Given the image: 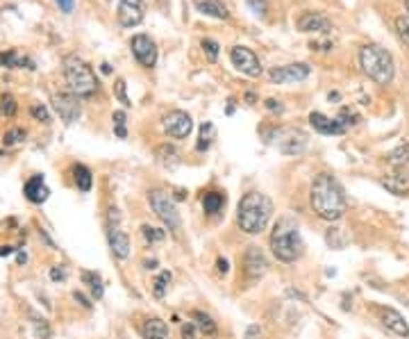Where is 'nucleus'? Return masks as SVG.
I'll list each match as a JSON object with an SVG mask.
<instances>
[{"label":"nucleus","mask_w":409,"mask_h":339,"mask_svg":"<svg viewBox=\"0 0 409 339\" xmlns=\"http://www.w3.org/2000/svg\"><path fill=\"white\" fill-rule=\"evenodd\" d=\"M309 199H311L314 212L323 218V221H339L348 210V201H346V194H343V187L335 176H330V173H318L314 178Z\"/></svg>","instance_id":"nucleus-1"},{"label":"nucleus","mask_w":409,"mask_h":339,"mask_svg":"<svg viewBox=\"0 0 409 339\" xmlns=\"http://www.w3.org/2000/svg\"><path fill=\"white\" fill-rule=\"evenodd\" d=\"M271 216L273 203L266 194L260 191H248L236 207V223L246 235H260L262 230H266Z\"/></svg>","instance_id":"nucleus-2"},{"label":"nucleus","mask_w":409,"mask_h":339,"mask_svg":"<svg viewBox=\"0 0 409 339\" xmlns=\"http://www.w3.org/2000/svg\"><path fill=\"white\" fill-rule=\"evenodd\" d=\"M271 250L280 262H296L303 255V242H300L298 221L294 216H280L271 233Z\"/></svg>","instance_id":"nucleus-3"},{"label":"nucleus","mask_w":409,"mask_h":339,"mask_svg":"<svg viewBox=\"0 0 409 339\" xmlns=\"http://www.w3.org/2000/svg\"><path fill=\"white\" fill-rule=\"evenodd\" d=\"M359 67L375 84H389L396 73L391 52L378 43H366L359 50Z\"/></svg>","instance_id":"nucleus-4"},{"label":"nucleus","mask_w":409,"mask_h":339,"mask_svg":"<svg viewBox=\"0 0 409 339\" xmlns=\"http://www.w3.org/2000/svg\"><path fill=\"white\" fill-rule=\"evenodd\" d=\"M64 78H67L71 91L78 98H89L98 91V87H100L91 67L84 60H80L78 55L64 57Z\"/></svg>","instance_id":"nucleus-5"},{"label":"nucleus","mask_w":409,"mask_h":339,"mask_svg":"<svg viewBox=\"0 0 409 339\" xmlns=\"http://www.w3.org/2000/svg\"><path fill=\"white\" fill-rule=\"evenodd\" d=\"M148 201H150V207H153V212L157 214V218L164 223L166 230H171L173 235H180L182 221H180V212H178L173 199H171V196L164 194V191L153 189L148 194Z\"/></svg>","instance_id":"nucleus-6"},{"label":"nucleus","mask_w":409,"mask_h":339,"mask_svg":"<svg viewBox=\"0 0 409 339\" xmlns=\"http://www.w3.org/2000/svg\"><path fill=\"white\" fill-rule=\"evenodd\" d=\"M275 139L280 152H284V155H300L307 148V135L300 128H280Z\"/></svg>","instance_id":"nucleus-7"},{"label":"nucleus","mask_w":409,"mask_h":339,"mask_svg":"<svg viewBox=\"0 0 409 339\" xmlns=\"http://www.w3.org/2000/svg\"><path fill=\"white\" fill-rule=\"evenodd\" d=\"M52 107H55V112L59 114L64 123H75L82 114L80 98L73 91H59L52 96Z\"/></svg>","instance_id":"nucleus-8"},{"label":"nucleus","mask_w":409,"mask_h":339,"mask_svg":"<svg viewBox=\"0 0 409 339\" xmlns=\"http://www.w3.org/2000/svg\"><path fill=\"white\" fill-rule=\"evenodd\" d=\"M230 60H232V64L236 69H239L241 73H246V75H250V78H260V75L264 73L260 57H257V55L250 48H246V46H234L230 50Z\"/></svg>","instance_id":"nucleus-9"},{"label":"nucleus","mask_w":409,"mask_h":339,"mask_svg":"<svg viewBox=\"0 0 409 339\" xmlns=\"http://www.w3.org/2000/svg\"><path fill=\"white\" fill-rule=\"evenodd\" d=\"M193 130V121L187 112H182V109H173V112H168L164 116V133L173 139H187Z\"/></svg>","instance_id":"nucleus-10"},{"label":"nucleus","mask_w":409,"mask_h":339,"mask_svg":"<svg viewBox=\"0 0 409 339\" xmlns=\"http://www.w3.org/2000/svg\"><path fill=\"white\" fill-rule=\"evenodd\" d=\"M130 48H132L134 60L142 64L144 69H153L155 67V62H157V46H155V41L150 39L148 35L132 37Z\"/></svg>","instance_id":"nucleus-11"},{"label":"nucleus","mask_w":409,"mask_h":339,"mask_svg":"<svg viewBox=\"0 0 409 339\" xmlns=\"http://www.w3.org/2000/svg\"><path fill=\"white\" fill-rule=\"evenodd\" d=\"M146 18L144 0H121L118 3V23L123 28H134Z\"/></svg>","instance_id":"nucleus-12"},{"label":"nucleus","mask_w":409,"mask_h":339,"mask_svg":"<svg viewBox=\"0 0 409 339\" xmlns=\"http://www.w3.org/2000/svg\"><path fill=\"white\" fill-rule=\"evenodd\" d=\"M309 75V67L307 64H287V67H275L268 78L275 84H284V82H303Z\"/></svg>","instance_id":"nucleus-13"},{"label":"nucleus","mask_w":409,"mask_h":339,"mask_svg":"<svg viewBox=\"0 0 409 339\" xmlns=\"http://www.w3.org/2000/svg\"><path fill=\"white\" fill-rule=\"evenodd\" d=\"M375 314L380 316V321L384 323V328H389L391 333H396L398 337H409V323L405 321V316L398 310L378 305V308H375Z\"/></svg>","instance_id":"nucleus-14"},{"label":"nucleus","mask_w":409,"mask_h":339,"mask_svg":"<svg viewBox=\"0 0 409 339\" xmlns=\"http://www.w3.org/2000/svg\"><path fill=\"white\" fill-rule=\"evenodd\" d=\"M243 269H246V276H248L250 280H260L264 276V273L268 271V262H266V257L262 253V248L250 246L248 250H246Z\"/></svg>","instance_id":"nucleus-15"},{"label":"nucleus","mask_w":409,"mask_h":339,"mask_svg":"<svg viewBox=\"0 0 409 339\" xmlns=\"http://www.w3.org/2000/svg\"><path fill=\"white\" fill-rule=\"evenodd\" d=\"M298 30L300 32H330L332 30V23L328 16H323L318 12H305L303 16L298 18Z\"/></svg>","instance_id":"nucleus-16"},{"label":"nucleus","mask_w":409,"mask_h":339,"mask_svg":"<svg viewBox=\"0 0 409 339\" xmlns=\"http://www.w3.org/2000/svg\"><path fill=\"white\" fill-rule=\"evenodd\" d=\"M309 123L321 135H343V133H346V128H343L337 118H330V116L321 114V112H311Z\"/></svg>","instance_id":"nucleus-17"},{"label":"nucleus","mask_w":409,"mask_h":339,"mask_svg":"<svg viewBox=\"0 0 409 339\" xmlns=\"http://www.w3.org/2000/svg\"><path fill=\"white\" fill-rule=\"evenodd\" d=\"M110 246H112V253L118 260H125L130 255V237H127L118 226H110Z\"/></svg>","instance_id":"nucleus-18"},{"label":"nucleus","mask_w":409,"mask_h":339,"mask_svg":"<svg viewBox=\"0 0 409 339\" xmlns=\"http://www.w3.org/2000/svg\"><path fill=\"white\" fill-rule=\"evenodd\" d=\"M23 194H25V199H28L30 203H44V201H48L50 189L46 187L44 178H41V176H35V178H30V180L25 182Z\"/></svg>","instance_id":"nucleus-19"},{"label":"nucleus","mask_w":409,"mask_h":339,"mask_svg":"<svg viewBox=\"0 0 409 339\" xmlns=\"http://www.w3.org/2000/svg\"><path fill=\"white\" fill-rule=\"evenodd\" d=\"M193 7H196L200 14L219 18V21H225V18L230 16L228 7H225L221 0H193Z\"/></svg>","instance_id":"nucleus-20"},{"label":"nucleus","mask_w":409,"mask_h":339,"mask_svg":"<svg viewBox=\"0 0 409 339\" xmlns=\"http://www.w3.org/2000/svg\"><path fill=\"white\" fill-rule=\"evenodd\" d=\"M155 157H157V162H159L164 169H175L178 162H180V152L175 150L173 144H161V146H157V150H155Z\"/></svg>","instance_id":"nucleus-21"},{"label":"nucleus","mask_w":409,"mask_h":339,"mask_svg":"<svg viewBox=\"0 0 409 339\" xmlns=\"http://www.w3.org/2000/svg\"><path fill=\"white\" fill-rule=\"evenodd\" d=\"M191 321L196 323V328H198V330H200L204 337H217L219 328H217V323H214V319H212L209 314H204V312H200V310H193V312H191Z\"/></svg>","instance_id":"nucleus-22"},{"label":"nucleus","mask_w":409,"mask_h":339,"mask_svg":"<svg viewBox=\"0 0 409 339\" xmlns=\"http://www.w3.org/2000/svg\"><path fill=\"white\" fill-rule=\"evenodd\" d=\"M142 335L144 339H168V328L166 323L153 316V319H148L142 328Z\"/></svg>","instance_id":"nucleus-23"},{"label":"nucleus","mask_w":409,"mask_h":339,"mask_svg":"<svg viewBox=\"0 0 409 339\" xmlns=\"http://www.w3.org/2000/svg\"><path fill=\"white\" fill-rule=\"evenodd\" d=\"M0 67H7V69H16V67H28V69H35L32 67V62L21 57L16 50H7V52H0Z\"/></svg>","instance_id":"nucleus-24"},{"label":"nucleus","mask_w":409,"mask_h":339,"mask_svg":"<svg viewBox=\"0 0 409 339\" xmlns=\"http://www.w3.org/2000/svg\"><path fill=\"white\" fill-rule=\"evenodd\" d=\"M225 205V196L221 191H209L202 196V210L207 214H219Z\"/></svg>","instance_id":"nucleus-25"},{"label":"nucleus","mask_w":409,"mask_h":339,"mask_svg":"<svg viewBox=\"0 0 409 339\" xmlns=\"http://www.w3.org/2000/svg\"><path fill=\"white\" fill-rule=\"evenodd\" d=\"M73 176H75V184H78V189L80 191H91V184H93V176H91V171L84 167V164H78V167L73 169Z\"/></svg>","instance_id":"nucleus-26"},{"label":"nucleus","mask_w":409,"mask_h":339,"mask_svg":"<svg viewBox=\"0 0 409 339\" xmlns=\"http://www.w3.org/2000/svg\"><path fill=\"white\" fill-rule=\"evenodd\" d=\"M217 139V128H214V123H202L200 126V135H198V144H196V150L202 152V150H207L212 146V141Z\"/></svg>","instance_id":"nucleus-27"},{"label":"nucleus","mask_w":409,"mask_h":339,"mask_svg":"<svg viewBox=\"0 0 409 339\" xmlns=\"http://www.w3.org/2000/svg\"><path fill=\"white\" fill-rule=\"evenodd\" d=\"M82 282L84 285H89V289H91V294H93V299L96 301H100L103 299V280H100V276L98 273H93V271H82Z\"/></svg>","instance_id":"nucleus-28"},{"label":"nucleus","mask_w":409,"mask_h":339,"mask_svg":"<svg viewBox=\"0 0 409 339\" xmlns=\"http://www.w3.org/2000/svg\"><path fill=\"white\" fill-rule=\"evenodd\" d=\"M389 164L396 169H405L409 164V144H401L396 150L389 152Z\"/></svg>","instance_id":"nucleus-29"},{"label":"nucleus","mask_w":409,"mask_h":339,"mask_svg":"<svg viewBox=\"0 0 409 339\" xmlns=\"http://www.w3.org/2000/svg\"><path fill=\"white\" fill-rule=\"evenodd\" d=\"M384 187L398 196H403L405 191H409V180L405 176H389L384 178Z\"/></svg>","instance_id":"nucleus-30"},{"label":"nucleus","mask_w":409,"mask_h":339,"mask_svg":"<svg viewBox=\"0 0 409 339\" xmlns=\"http://www.w3.org/2000/svg\"><path fill=\"white\" fill-rule=\"evenodd\" d=\"M142 235L150 244L164 242V239H166V230H161V228H153V226H142Z\"/></svg>","instance_id":"nucleus-31"},{"label":"nucleus","mask_w":409,"mask_h":339,"mask_svg":"<svg viewBox=\"0 0 409 339\" xmlns=\"http://www.w3.org/2000/svg\"><path fill=\"white\" fill-rule=\"evenodd\" d=\"M168 282H171V273H168V271H161L159 276H157V280H155V287H153L157 299H164V294H166V289H168Z\"/></svg>","instance_id":"nucleus-32"},{"label":"nucleus","mask_w":409,"mask_h":339,"mask_svg":"<svg viewBox=\"0 0 409 339\" xmlns=\"http://www.w3.org/2000/svg\"><path fill=\"white\" fill-rule=\"evenodd\" d=\"M337 121L343 126V128H350V126H355V123H357L359 121V116L357 114H355V109H350V107H343L341 109V112H339V116H337Z\"/></svg>","instance_id":"nucleus-33"},{"label":"nucleus","mask_w":409,"mask_h":339,"mask_svg":"<svg viewBox=\"0 0 409 339\" xmlns=\"http://www.w3.org/2000/svg\"><path fill=\"white\" fill-rule=\"evenodd\" d=\"M200 46H202L204 57H207L209 62H217V60H219V48H221V46H219V43L214 41V39H202Z\"/></svg>","instance_id":"nucleus-34"},{"label":"nucleus","mask_w":409,"mask_h":339,"mask_svg":"<svg viewBox=\"0 0 409 339\" xmlns=\"http://www.w3.org/2000/svg\"><path fill=\"white\" fill-rule=\"evenodd\" d=\"M396 32H398V37L405 41V46H409V16L396 18Z\"/></svg>","instance_id":"nucleus-35"},{"label":"nucleus","mask_w":409,"mask_h":339,"mask_svg":"<svg viewBox=\"0 0 409 339\" xmlns=\"http://www.w3.org/2000/svg\"><path fill=\"white\" fill-rule=\"evenodd\" d=\"M125 112L123 109H118V112H114V133L121 137V139H125L127 137V130H125Z\"/></svg>","instance_id":"nucleus-36"},{"label":"nucleus","mask_w":409,"mask_h":339,"mask_svg":"<svg viewBox=\"0 0 409 339\" xmlns=\"http://www.w3.org/2000/svg\"><path fill=\"white\" fill-rule=\"evenodd\" d=\"M326 239H328V244H330L332 248H343V246H346V237L341 235L339 228H330Z\"/></svg>","instance_id":"nucleus-37"},{"label":"nucleus","mask_w":409,"mask_h":339,"mask_svg":"<svg viewBox=\"0 0 409 339\" xmlns=\"http://www.w3.org/2000/svg\"><path fill=\"white\" fill-rule=\"evenodd\" d=\"M0 112H3L5 116H14V114H16V101H14V96L5 94L3 98H0Z\"/></svg>","instance_id":"nucleus-38"},{"label":"nucleus","mask_w":409,"mask_h":339,"mask_svg":"<svg viewBox=\"0 0 409 339\" xmlns=\"http://www.w3.org/2000/svg\"><path fill=\"white\" fill-rule=\"evenodd\" d=\"M25 139V133L21 128H14V130H9V133L5 135V146H16V144H21V141Z\"/></svg>","instance_id":"nucleus-39"},{"label":"nucleus","mask_w":409,"mask_h":339,"mask_svg":"<svg viewBox=\"0 0 409 339\" xmlns=\"http://www.w3.org/2000/svg\"><path fill=\"white\" fill-rule=\"evenodd\" d=\"M30 114L35 116L37 121H44V123L50 121V114H48V109H46L44 105H32V107H30Z\"/></svg>","instance_id":"nucleus-40"},{"label":"nucleus","mask_w":409,"mask_h":339,"mask_svg":"<svg viewBox=\"0 0 409 339\" xmlns=\"http://www.w3.org/2000/svg\"><path fill=\"white\" fill-rule=\"evenodd\" d=\"M114 89H116V98H118V101H121L125 107H130V105H132V103H130V98H127V91H125V80H116Z\"/></svg>","instance_id":"nucleus-41"},{"label":"nucleus","mask_w":409,"mask_h":339,"mask_svg":"<svg viewBox=\"0 0 409 339\" xmlns=\"http://www.w3.org/2000/svg\"><path fill=\"white\" fill-rule=\"evenodd\" d=\"M35 335L39 339H48L50 337V328L46 319H35Z\"/></svg>","instance_id":"nucleus-42"},{"label":"nucleus","mask_w":409,"mask_h":339,"mask_svg":"<svg viewBox=\"0 0 409 339\" xmlns=\"http://www.w3.org/2000/svg\"><path fill=\"white\" fill-rule=\"evenodd\" d=\"M246 3H248V7L253 9L257 16H266V12H268V3H266V0H246Z\"/></svg>","instance_id":"nucleus-43"},{"label":"nucleus","mask_w":409,"mask_h":339,"mask_svg":"<svg viewBox=\"0 0 409 339\" xmlns=\"http://www.w3.org/2000/svg\"><path fill=\"white\" fill-rule=\"evenodd\" d=\"M196 335H198V328L193 321H187L182 326V339H196Z\"/></svg>","instance_id":"nucleus-44"},{"label":"nucleus","mask_w":409,"mask_h":339,"mask_svg":"<svg viewBox=\"0 0 409 339\" xmlns=\"http://www.w3.org/2000/svg\"><path fill=\"white\" fill-rule=\"evenodd\" d=\"M266 109H268V112H277V114H282V112H284V105L280 103V101H275V98H268V101H266Z\"/></svg>","instance_id":"nucleus-45"},{"label":"nucleus","mask_w":409,"mask_h":339,"mask_svg":"<svg viewBox=\"0 0 409 339\" xmlns=\"http://www.w3.org/2000/svg\"><path fill=\"white\" fill-rule=\"evenodd\" d=\"M50 278L55 280V282H57V280H67V269H64V267H55V269L50 271Z\"/></svg>","instance_id":"nucleus-46"},{"label":"nucleus","mask_w":409,"mask_h":339,"mask_svg":"<svg viewBox=\"0 0 409 339\" xmlns=\"http://www.w3.org/2000/svg\"><path fill=\"white\" fill-rule=\"evenodd\" d=\"M57 5L64 14H71L73 12V7H75V0H57Z\"/></svg>","instance_id":"nucleus-47"},{"label":"nucleus","mask_w":409,"mask_h":339,"mask_svg":"<svg viewBox=\"0 0 409 339\" xmlns=\"http://www.w3.org/2000/svg\"><path fill=\"white\" fill-rule=\"evenodd\" d=\"M73 299H75V301H78V303L82 305V308H87V310L91 308V303H89V299H87V296H84V294H82V291H73Z\"/></svg>","instance_id":"nucleus-48"},{"label":"nucleus","mask_w":409,"mask_h":339,"mask_svg":"<svg viewBox=\"0 0 409 339\" xmlns=\"http://www.w3.org/2000/svg\"><path fill=\"white\" fill-rule=\"evenodd\" d=\"M217 269H219V273H223V276H225V273H228V271H230V265H228V260H223V257H219V260H217Z\"/></svg>","instance_id":"nucleus-49"},{"label":"nucleus","mask_w":409,"mask_h":339,"mask_svg":"<svg viewBox=\"0 0 409 339\" xmlns=\"http://www.w3.org/2000/svg\"><path fill=\"white\" fill-rule=\"evenodd\" d=\"M257 335H260V326H250L248 330H246V339H255Z\"/></svg>","instance_id":"nucleus-50"},{"label":"nucleus","mask_w":409,"mask_h":339,"mask_svg":"<svg viewBox=\"0 0 409 339\" xmlns=\"http://www.w3.org/2000/svg\"><path fill=\"white\" fill-rule=\"evenodd\" d=\"M12 253H14L12 246H0V257H7V255H12Z\"/></svg>","instance_id":"nucleus-51"},{"label":"nucleus","mask_w":409,"mask_h":339,"mask_svg":"<svg viewBox=\"0 0 409 339\" xmlns=\"http://www.w3.org/2000/svg\"><path fill=\"white\" fill-rule=\"evenodd\" d=\"M187 199V191L185 189H178L175 191V201H185Z\"/></svg>","instance_id":"nucleus-52"},{"label":"nucleus","mask_w":409,"mask_h":339,"mask_svg":"<svg viewBox=\"0 0 409 339\" xmlns=\"http://www.w3.org/2000/svg\"><path fill=\"white\" fill-rule=\"evenodd\" d=\"M246 101H248V103H255V101H257V96L248 91V94H246Z\"/></svg>","instance_id":"nucleus-53"},{"label":"nucleus","mask_w":409,"mask_h":339,"mask_svg":"<svg viewBox=\"0 0 409 339\" xmlns=\"http://www.w3.org/2000/svg\"><path fill=\"white\" fill-rule=\"evenodd\" d=\"M25 260H28V255H25V253H18V262H21V265H23Z\"/></svg>","instance_id":"nucleus-54"},{"label":"nucleus","mask_w":409,"mask_h":339,"mask_svg":"<svg viewBox=\"0 0 409 339\" xmlns=\"http://www.w3.org/2000/svg\"><path fill=\"white\" fill-rule=\"evenodd\" d=\"M407 12H409V0H407Z\"/></svg>","instance_id":"nucleus-55"}]
</instances>
